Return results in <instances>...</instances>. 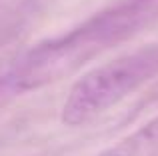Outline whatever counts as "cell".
Instances as JSON below:
<instances>
[{
  "instance_id": "3957f363",
  "label": "cell",
  "mask_w": 158,
  "mask_h": 156,
  "mask_svg": "<svg viewBox=\"0 0 158 156\" xmlns=\"http://www.w3.org/2000/svg\"><path fill=\"white\" fill-rule=\"evenodd\" d=\"M158 148V118L96 156H146Z\"/></svg>"
},
{
  "instance_id": "7a4b0ae2",
  "label": "cell",
  "mask_w": 158,
  "mask_h": 156,
  "mask_svg": "<svg viewBox=\"0 0 158 156\" xmlns=\"http://www.w3.org/2000/svg\"><path fill=\"white\" fill-rule=\"evenodd\" d=\"M158 74V46L136 52L92 68L72 84L60 118L66 126H82L94 120Z\"/></svg>"
},
{
  "instance_id": "6da1fadb",
  "label": "cell",
  "mask_w": 158,
  "mask_h": 156,
  "mask_svg": "<svg viewBox=\"0 0 158 156\" xmlns=\"http://www.w3.org/2000/svg\"><path fill=\"white\" fill-rule=\"evenodd\" d=\"M156 16L158 0H128L112 10L102 12L62 40L32 52L22 66L16 68L12 82L16 88L26 90L58 80L62 74H68L78 64L92 58L96 52L134 34Z\"/></svg>"
}]
</instances>
